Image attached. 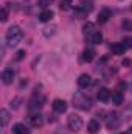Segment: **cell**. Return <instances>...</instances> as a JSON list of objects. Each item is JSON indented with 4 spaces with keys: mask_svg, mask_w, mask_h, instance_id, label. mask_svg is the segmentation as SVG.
I'll use <instances>...</instances> for the list:
<instances>
[{
    "mask_svg": "<svg viewBox=\"0 0 132 134\" xmlns=\"http://www.w3.org/2000/svg\"><path fill=\"white\" fill-rule=\"evenodd\" d=\"M5 37H6V44H8L9 47H16V45L22 41L23 33H22V30H20L17 25H13V27L8 28V31H6V34H5Z\"/></svg>",
    "mask_w": 132,
    "mask_h": 134,
    "instance_id": "obj_1",
    "label": "cell"
},
{
    "mask_svg": "<svg viewBox=\"0 0 132 134\" xmlns=\"http://www.w3.org/2000/svg\"><path fill=\"white\" fill-rule=\"evenodd\" d=\"M73 104H75V108L79 109V111H87V109H90V106H92V100H90V97L86 95L84 92H76V94L73 95Z\"/></svg>",
    "mask_w": 132,
    "mask_h": 134,
    "instance_id": "obj_2",
    "label": "cell"
},
{
    "mask_svg": "<svg viewBox=\"0 0 132 134\" xmlns=\"http://www.w3.org/2000/svg\"><path fill=\"white\" fill-rule=\"evenodd\" d=\"M67 126H68L70 131L78 133V131L82 130L84 122H82V119H81L78 114H71V115H68V119H67Z\"/></svg>",
    "mask_w": 132,
    "mask_h": 134,
    "instance_id": "obj_3",
    "label": "cell"
},
{
    "mask_svg": "<svg viewBox=\"0 0 132 134\" xmlns=\"http://www.w3.org/2000/svg\"><path fill=\"white\" fill-rule=\"evenodd\" d=\"M27 122H28V125L33 126V128H40V126L44 125V115L39 114V112L30 114V115L27 117Z\"/></svg>",
    "mask_w": 132,
    "mask_h": 134,
    "instance_id": "obj_4",
    "label": "cell"
},
{
    "mask_svg": "<svg viewBox=\"0 0 132 134\" xmlns=\"http://www.w3.org/2000/svg\"><path fill=\"white\" fill-rule=\"evenodd\" d=\"M106 125L109 130H115L118 125H120V119H118V114L117 112H110L109 117H106Z\"/></svg>",
    "mask_w": 132,
    "mask_h": 134,
    "instance_id": "obj_5",
    "label": "cell"
},
{
    "mask_svg": "<svg viewBox=\"0 0 132 134\" xmlns=\"http://www.w3.org/2000/svg\"><path fill=\"white\" fill-rule=\"evenodd\" d=\"M14 76H16V72H14L13 69H5L3 73H2V81H3V84H11L13 80H14Z\"/></svg>",
    "mask_w": 132,
    "mask_h": 134,
    "instance_id": "obj_6",
    "label": "cell"
},
{
    "mask_svg": "<svg viewBox=\"0 0 132 134\" xmlns=\"http://www.w3.org/2000/svg\"><path fill=\"white\" fill-rule=\"evenodd\" d=\"M45 104V98L42 95H34L33 98L30 100V109H39Z\"/></svg>",
    "mask_w": 132,
    "mask_h": 134,
    "instance_id": "obj_7",
    "label": "cell"
},
{
    "mask_svg": "<svg viewBox=\"0 0 132 134\" xmlns=\"http://www.w3.org/2000/svg\"><path fill=\"white\" fill-rule=\"evenodd\" d=\"M90 84H92V78H90V75H87V73L79 75V78H78V86H79L81 89H87Z\"/></svg>",
    "mask_w": 132,
    "mask_h": 134,
    "instance_id": "obj_8",
    "label": "cell"
},
{
    "mask_svg": "<svg viewBox=\"0 0 132 134\" xmlns=\"http://www.w3.org/2000/svg\"><path fill=\"white\" fill-rule=\"evenodd\" d=\"M53 109H55V112H58V114L65 112V111H67V101L65 100H61V98L55 100V101H53Z\"/></svg>",
    "mask_w": 132,
    "mask_h": 134,
    "instance_id": "obj_9",
    "label": "cell"
},
{
    "mask_svg": "<svg viewBox=\"0 0 132 134\" xmlns=\"http://www.w3.org/2000/svg\"><path fill=\"white\" fill-rule=\"evenodd\" d=\"M13 133L14 134H30V130L25 123H16L13 125Z\"/></svg>",
    "mask_w": 132,
    "mask_h": 134,
    "instance_id": "obj_10",
    "label": "cell"
},
{
    "mask_svg": "<svg viewBox=\"0 0 132 134\" xmlns=\"http://www.w3.org/2000/svg\"><path fill=\"white\" fill-rule=\"evenodd\" d=\"M90 9H92V6L90 8H87V6H78V8H75V17L76 19H82V17L87 16V13Z\"/></svg>",
    "mask_w": 132,
    "mask_h": 134,
    "instance_id": "obj_11",
    "label": "cell"
},
{
    "mask_svg": "<svg viewBox=\"0 0 132 134\" xmlns=\"http://www.w3.org/2000/svg\"><path fill=\"white\" fill-rule=\"evenodd\" d=\"M53 17H55V13H53L51 9H45V11H42V13L39 14V20H40V22H50Z\"/></svg>",
    "mask_w": 132,
    "mask_h": 134,
    "instance_id": "obj_12",
    "label": "cell"
},
{
    "mask_svg": "<svg viewBox=\"0 0 132 134\" xmlns=\"http://www.w3.org/2000/svg\"><path fill=\"white\" fill-rule=\"evenodd\" d=\"M110 52H112V55H124L126 48L123 47L121 42H117V44H112L110 45Z\"/></svg>",
    "mask_w": 132,
    "mask_h": 134,
    "instance_id": "obj_13",
    "label": "cell"
},
{
    "mask_svg": "<svg viewBox=\"0 0 132 134\" xmlns=\"http://www.w3.org/2000/svg\"><path fill=\"white\" fill-rule=\"evenodd\" d=\"M95 50L93 48H86L84 50V53H82V59L86 61V63H92L93 59H95Z\"/></svg>",
    "mask_w": 132,
    "mask_h": 134,
    "instance_id": "obj_14",
    "label": "cell"
},
{
    "mask_svg": "<svg viewBox=\"0 0 132 134\" xmlns=\"http://www.w3.org/2000/svg\"><path fill=\"white\" fill-rule=\"evenodd\" d=\"M99 130H101V126H99V122H98V120H90V122L87 123V131H89L90 134L98 133Z\"/></svg>",
    "mask_w": 132,
    "mask_h": 134,
    "instance_id": "obj_15",
    "label": "cell"
},
{
    "mask_svg": "<svg viewBox=\"0 0 132 134\" xmlns=\"http://www.w3.org/2000/svg\"><path fill=\"white\" fill-rule=\"evenodd\" d=\"M110 95H112V94H110V91H109L107 87H101L98 91V100L99 101H107L110 98Z\"/></svg>",
    "mask_w": 132,
    "mask_h": 134,
    "instance_id": "obj_16",
    "label": "cell"
},
{
    "mask_svg": "<svg viewBox=\"0 0 132 134\" xmlns=\"http://www.w3.org/2000/svg\"><path fill=\"white\" fill-rule=\"evenodd\" d=\"M112 16V13L109 11V9H103V11H99V14H98V24H106L107 20H109V17Z\"/></svg>",
    "mask_w": 132,
    "mask_h": 134,
    "instance_id": "obj_17",
    "label": "cell"
},
{
    "mask_svg": "<svg viewBox=\"0 0 132 134\" xmlns=\"http://www.w3.org/2000/svg\"><path fill=\"white\" fill-rule=\"evenodd\" d=\"M123 100H124V97H123V92H120V91H115L113 94H112V101H113V104H123Z\"/></svg>",
    "mask_w": 132,
    "mask_h": 134,
    "instance_id": "obj_18",
    "label": "cell"
},
{
    "mask_svg": "<svg viewBox=\"0 0 132 134\" xmlns=\"http://www.w3.org/2000/svg\"><path fill=\"white\" fill-rule=\"evenodd\" d=\"M82 31H84L86 36H89V37H90L93 33H97V31H95V25H93L92 22H87V24L82 27Z\"/></svg>",
    "mask_w": 132,
    "mask_h": 134,
    "instance_id": "obj_19",
    "label": "cell"
},
{
    "mask_svg": "<svg viewBox=\"0 0 132 134\" xmlns=\"http://www.w3.org/2000/svg\"><path fill=\"white\" fill-rule=\"evenodd\" d=\"M123 117V120L124 122H129V120H132V104H128L126 108H124V111H123V114H121Z\"/></svg>",
    "mask_w": 132,
    "mask_h": 134,
    "instance_id": "obj_20",
    "label": "cell"
},
{
    "mask_svg": "<svg viewBox=\"0 0 132 134\" xmlns=\"http://www.w3.org/2000/svg\"><path fill=\"white\" fill-rule=\"evenodd\" d=\"M0 115H2V126L5 128V126L8 125V120H9V112H8L6 109H2V111H0Z\"/></svg>",
    "mask_w": 132,
    "mask_h": 134,
    "instance_id": "obj_21",
    "label": "cell"
},
{
    "mask_svg": "<svg viewBox=\"0 0 132 134\" xmlns=\"http://www.w3.org/2000/svg\"><path fill=\"white\" fill-rule=\"evenodd\" d=\"M90 42H92V44H101V42H103V34L99 33V31L93 33L90 36Z\"/></svg>",
    "mask_w": 132,
    "mask_h": 134,
    "instance_id": "obj_22",
    "label": "cell"
},
{
    "mask_svg": "<svg viewBox=\"0 0 132 134\" xmlns=\"http://www.w3.org/2000/svg\"><path fill=\"white\" fill-rule=\"evenodd\" d=\"M44 36L45 37H51L53 34L56 33V25H51V27H47V28H44Z\"/></svg>",
    "mask_w": 132,
    "mask_h": 134,
    "instance_id": "obj_23",
    "label": "cell"
},
{
    "mask_svg": "<svg viewBox=\"0 0 132 134\" xmlns=\"http://www.w3.org/2000/svg\"><path fill=\"white\" fill-rule=\"evenodd\" d=\"M121 44H123V47H124L126 50L132 48V37H124V39L121 41Z\"/></svg>",
    "mask_w": 132,
    "mask_h": 134,
    "instance_id": "obj_24",
    "label": "cell"
},
{
    "mask_svg": "<svg viewBox=\"0 0 132 134\" xmlns=\"http://www.w3.org/2000/svg\"><path fill=\"white\" fill-rule=\"evenodd\" d=\"M70 6H71V0H61V9L62 11L70 9Z\"/></svg>",
    "mask_w": 132,
    "mask_h": 134,
    "instance_id": "obj_25",
    "label": "cell"
},
{
    "mask_svg": "<svg viewBox=\"0 0 132 134\" xmlns=\"http://www.w3.org/2000/svg\"><path fill=\"white\" fill-rule=\"evenodd\" d=\"M51 2H53V0H39V2H37V6H39V8H47Z\"/></svg>",
    "mask_w": 132,
    "mask_h": 134,
    "instance_id": "obj_26",
    "label": "cell"
},
{
    "mask_svg": "<svg viewBox=\"0 0 132 134\" xmlns=\"http://www.w3.org/2000/svg\"><path fill=\"white\" fill-rule=\"evenodd\" d=\"M8 20V8L3 6L2 8V22H6Z\"/></svg>",
    "mask_w": 132,
    "mask_h": 134,
    "instance_id": "obj_27",
    "label": "cell"
},
{
    "mask_svg": "<svg viewBox=\"0 0 132 134\" xmlns=\"http://www.w3.org/2000/svg\"><path fill=\"white\" fill-rule=\"evenodd\" d=\"M126 87H128V84H126V81H120V83H118V89H117V91H120V92H123V91H126Z\"/></svg>",
    "mask_w": 132,
    "mask_h": 134,
    "instance_id": "obj_28",
    "label": "cell"
},
{
    "mask_svg": "<svg viewBox=\"0 0 132 134\" xmlns=\"http://www.w3.org/2000/svg\"><path fill=\"white\" fill-rule=\"evenodd\" d=\"M23 56H25V50H19V52H17V55H16V61L23 59Z\"/></svg>",
    "mask_w": 132,
    "mask_h": 134,
    "instance_id": "obj_29",
    "label": "cell"
},
{
    "mask_svg": "<svg viewBox=\"0 0 132 134\" xmlns=\"http://www.w3.org/2000/svg\"><path fill=\"white\" fill-rule=\"evenodd\" d=\"M129 64H131V61H129V59H124V61H123V66H129Z\"/></svg>",
    "mask_w": 132,
    "mask_h": 134,
    "instance_id": "obj_30",
    "label": "cell"
},
{
    "mask_svg": "<svg viewBox=\"0 0 132 134\" xmlns=\"http://www.w3.org/2000/svg\"><path fill=\"white\" fill-rule=\"evenodd\" d=\"M129 134H132V128H131V131H129Z\"/></svg>",
    "mask_w": 132,
    "mask_h": 134,
    "instance_id": "obj_31",
    "label": "cell"
},
{
    "mask_svg": "<svg viewBox=\"0 0 132 134\" xmlns=\"http://www.w3.org/2000/svg\"><path fill=\"white\" fill-rule=\"evenodd\" d=\"M120 134H124V133H120Z\"/></svg>",
    "mask_w": 132,
    "mask_h": 134,
    "instance_id": "obj_32",
    "label": "cell"
},
{
    "mask_svg": "<svg viewBox=\"0 0 132 134\" xmlns=\"http://www.w3.org/2000/svg\"><path fill=\"white\" fill-rule=\"evenodd\" d=\"M131 25H132V22H131Z\"/></svg>",
    "mask_w": 132,
    "mask_h": 134,
    "instance_id": "obj_33",
    "label": "cell"
}]
</instances>
